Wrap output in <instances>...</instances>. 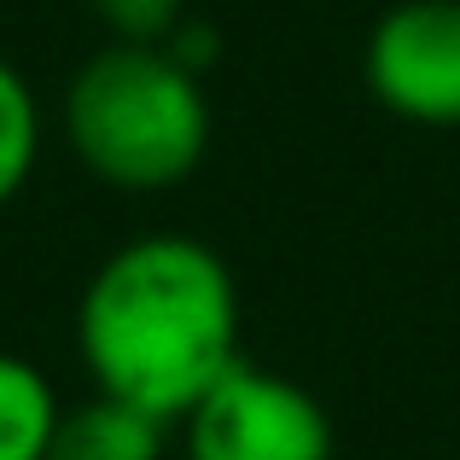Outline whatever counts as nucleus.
Listing matches in <instances>:
<instances>
[{
	"label": "nucleus",
	"instance_id": "nucleus-6",
	"mask_svg": "<svg viewBox=\"0 0 460 460\" xmlns=\"http://www.w3.org/2000/svg\"><path fill=\"white\" fill-rule=\"evenodd\" d=\"M58 414L47 373L23 356H0V460H47Z\"/></svg>",
	"mask_w": 460,
	"mask_h": 460
},
{
	"label": "nucleus",
	"instance_id": "nucleus-8",
	"mask_svg": "<svg viewBox=\"0 0 460 460\" xmlns=\"http://www.w3.org/2000/svg\"><path fill=\"white\" fill-rule=\"evenodd\" d=\"M88 6L128 47H164L187 23V0H88Z\"/></svg>",
	"mask_w": 460,
	"mask_h": 460
},
{
	"label": "nucleus",
	"instance_id": "nucleus-1",
	"mask_svg": "<svg viewBox=\"0 0 460 460\" xmlns=\"http://www.w3.org/2000/svg\"><path fill=\"white\" fill-rule=\"evenodd\" d=\"M93 391L181 426L239 361V286L204 239L146 234L93 269L76 309Z\"/></svg>",
	"mask_w": 460,
	"mask_h": 460
},
{
	"label": "nucleus",
	"instance_id": "nucleus-3",
	"mask_svg": "<svg viewBox=\"0 0 460 460\" xmlns=\"http://www.w3.org/2000/svg\"><path fill=\"white\" fill-rule=\"evenodd\" d=\"M187 460H332V420L297 379L239 356L181 420Z\"/></svg>",
	"mask_w": 460,
	"mask_h": 460
},
{
	"label": "nucleus",
	"instance_id": "nucleus-5",
	"mask_svg": "<svg viewBox=\"0 0 460 460\" xmlns=\"http://www.w3.org/2000/svg\"><path fill=\"white\" fill-rule=\"evenodd\" d=\"M164 438H169L164 420L93 391V402L58 414L47 460H164Z\"/></svg>",
	"mask_w": 460,
	"mask_h": 460
},
{
	"label": "nucleus",
	"instance_id": "nucleus-7",
	"mask_svg": "<svg viewBox=\"0 0 460 460\" xmlns=\"http://www.w3.org/2000/svg\"><path fill=\"white\" fill-rule=\"evenodd\" d=\"M35 152H41V105L30 82L0 58V204L18 199V187L35 169Z\"/></svg>",
	"mask_w": 460,
	"mask_h": 460
},
{
	"label": "nucleus",
	"instance_id": "nucleus-4",
	"mask_svg": "<svg viewBox=\"0 0 460 460\" xmlns=\"http://www.w3.org/2000/svg\"><path fill=\"white\" fill-rule=\"evenodd\" d=\"M367 93L420 128H460V0H396L361 47Z\"/></svg>",
	"mask_w": 460,
	"mask_h": 460
},
{
	"label": "nucleus",
	"instance_id": "nucleus-2",
	"mask_svg": "<svg viewBox=\"0 0 460 460\" xmlns=\"http://www.w3.org/2000/svg\"><path fill=\"white\" fill-rule=\"evenodd\" d=\"M70 152L123 192H164L210 152L204 76L175 65L169 47L111 41L70 76L65 93Z\"/></svg>",
	"mask_w": 460,
	"mask_h": 460
}]
</instances>
